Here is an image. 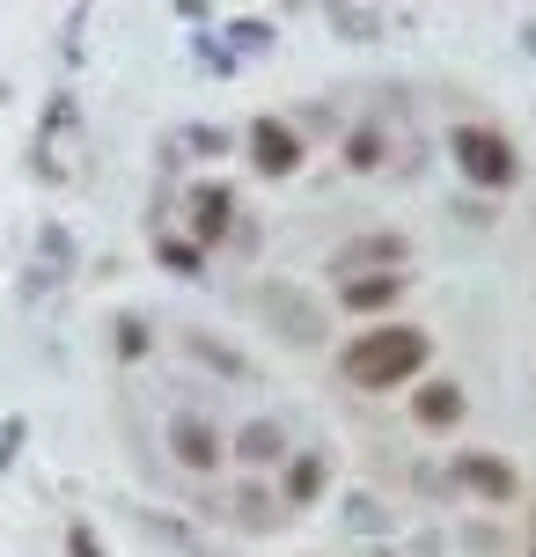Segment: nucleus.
<instances>
[{
    "label": "nucleus",
    "instance_id": "f257e3e1",
    "mask_svg": "<svg viewBox=\"0 0 536 557\" xmlns=\"http://www.w3.org/2000/svg\"><path fill=\"white\" fill-rule=\"evenodd\" d=\"M419 367H426V331H412V323H375L339 352V374L353 389H390V382H412Z\"/></svg>",
    "mask_w": 536,
    "mask_h": 557
},
{
    "label": "nucleus",
    "instance_id": "6e6552de",
    "mask_svg": "<svg viewBox=\"0 0 536 557\" xmlns=\"http://www.w3.org/2000/svg\"><path fill=\"white\" fill-rule=\"evenodd\" d=\"M324 484H331V462L302 447V455H287V506H316L324 499Z\"/></svg>",
    "mask_w": 536,
    "mask_h": 557
},
{
    "label": "nucleus",
    "instance_id": "423d86ee",
    "mask_svg": "<svg viewBox=\"0 0 536 557\" xmlns=\"http://www.w3.org/2000/svg\"><path fill=\"white\" fill-rule=\"evenodd\" d=\"M184 213H192V235H198V243H221L228 221H235V191H221V184H198V191L184 198Z\"/></svg>",
    "mask_w": 536,
    "mask_h": 557
},
{
    "label": "nucleus",
    "instance_id": "dca6fc26",
    "mask_svg": "<svg viewBox=\"0 0 536 557\" xmlns=\"http://www.w3.org/2000/svg\"><path fill=\"white\" fill-rule=\"evenodd\" d=\"M192 352H198V360H214V367H221V374H251V367L235 360V352H221L214 337H192Z\"/></svg>",
    "mask_w": 536,
    "mask_h": 557
},
{
    "label": "nucleus",
    "instance_id": "f03ea898",
    "mask_svg": "<svg viewBox=\"0 0 536 557\" xmlns=\"http://www.w3.org/2000/svg\"><path fill=\"white\" fill-rule=\"evenodd\" d=\"M449 154H455V169H463L471 184H485V191H508L514 176H522L514 139L492 133V125H455V133H449Z\"/></svg>",
    "mask_w": 536,
    "mask_h": 557
},
{
    "label": "nucleus",
    "instance_id": "2eb2a0df",
    "mask_svg": "<svg viewBox=\"0 0 536 557\" xmlns=\"http://www.w3.org/2000/svg\"><path fill=\"white\" fill-rule=\"evenodd\" d=\"M118 352H125V360H141V352H147V323H141V315H118Z\"/></svg>",
    "mask_w": 536,
    "mask_h": 557
},
{
    "label": "nucleus",
    "instance_id": "6ab92c4d",
    "mask_svg": "<svg viewBox=\"0 0 536 557\" xmlns=\"http://www.w3.org/2000/svg\"><path fill=\"white\" fill-rule=\"evenodd\" d=\"M66 550H74V557H103V550H96V535H88V529H74V535H66Z\"/></svg>",
    "mask_w": 536,
    "mask_h": 557
},
{
    "label": "nucleus",
    "instance_id": "9b49d317",
    "mask_svg": "<svg viewBox=\"0 0 536 557\" xmlns=\"http://www.w3.org/2000/svg\"><path fill=\"white\" fill-rule=\"evenodd\" d=\"M397 257H404V235H361V243H345V250H339V272L361 278L367 264H382V272H390Z\"/></svg>",
    "mask_w": 536,
    "mask_h": 557
},
{
    "label": "nucleus",
    "instance_id": "ddd939ff",
    "mask_svg": "<svg viewBox=\"0 0 536 557\" xmlns=\"http://www.w3.org/2000/svg\"><path fill=\"white\" fill-rule=\"evenodd\" d=\"M331 29L353 37V45H367V37H382V15H367V8H331Z\"/></svg>",
    "mask_w": 536,
    "mask_h": 557
},
{
    "label": "nucleus",
    "instance_id": "7ed1b4c3",
    "mask_svg": "<svg viewBox=\"0 0 536 557\" xmlns=\"http://www.w3.org/2000/svg\"><path fill=\"white\" fill-rule=\"evenodd\" d=\"M265 315L287 331V345H324V308L294 278H265Z\"/></svg>",
    "mask_w": 536,
    "mask_h": 557
},
{
    "label": "nucleus",
    "instance_id": "f8f14e48",
    "mask_svg": "<svg viewBox=\"0 0 536 557\" xmlns=\"http://www.w3.org/2000/svg\"><path fill=\"white\" fill-rule=\"evenodd\" d=\"M412 418H419V425H434V433H441V425H455V418H463V389H455V382H426V389L412 396Z\"/></svg>",
    "mask_w": 536,
    "mask_h": 557
},
{
    "label": "nucleus",
    "instance_id": "a211bd4d",
    "mask_svg": "<svg viewBox=\"0 0 536 557\" xmlns=\"http://www.w3.org/2000/svg\"><path fill=\"white\" fill-rule=\"evenodd\" d=\"M15 447H23V418H8V425H0V470L15 462Z\"/></svg>",
    "mask_w": 536,
    "mask_h": 557
},
{
    "label": "nucleus",
    "instance_id": "9d476101",
    "mask_svg": "<svg viewBox=\"0 0 536 557\" xmlns=\"http://www.w3.org/2000/svg\"><path fill=\"white\" fill-rule=\"evenodd\" d=\"M397 294H404V278H397V272H361V278H345L339 301H345V308H361V315H382Z\"/></svg>",
    "mask_w": 536,
    "mask_h": 557
},
{
    "label": "nucleus",
    "instance_id": "39448f33",
    "mask_svg": "<svg viewBox=\"0 0 536 557\" xmlns=\"http://www.w3.org/2000/svg\"><path fill=\"white\" fill-rule=\"evenodd\" d=\"M251 162L265 169V176H294V169H302V139H294V125L257 117L251 125Z\"/></svg>",
    "mask_w": 536,
    "mask_h": 557
},
{
    "label": "nucleus",
    "instance_id": "1a4fd4ad",
    "mask_svg": "<svg viewBox=\"0 0 536 557\" xmlns=\"http://www.w3.org/2000/svg\"><path fill=\"white\" fill-rule=\"evenodd\" d=\"M235 455H243L251 470H272V462H287V433L272 418H251V425L235 433Z\"/></svg>",
    "mask_w": 536,
    "mask_h": 557
},
{
    "label": "nucleus",
    "instance_id": "4468645a",
    "mask_svg": "<svg viewBox=\"0 0 536 557\" xmlns=\"http://www.w3.org/2000/svg\"><path fill=\"white\" fill-rule=\"evenodd\" d=\"M345 162H353V169H375V162H382V133H375V125H361V133L345 139Z\"/></svg>",
    "mask_w": 536,
    "mask_h": 557
},
{
    "label": "nucleus",
    "instance_id": "0eeeda50",
    "mask_svg": "<svg viewBox=\"0 0 536 557\" xmlns=\"http://www.w3.org/2000/svg\"><path fill=\"white\" fill-rule=\"evenodd\" d=\"M455 476H463L478 499H492V506H508V499H514V470L500 462V455H455Z\"/></svg>",
    "mask_w": 536,
    "mask_h": 557
},
{
    "label": "nucleus",
    "instance_id": "20e7f679",
    "mask_svg": "<svg viewBox=\"0 0 536 557\" xmlns=\"http://www.w3.org/2000/svg\"><path fill=\"white\" fill-rule=\"evenodd\" d=\"M170 455L184 462V470H221L228 441H221V433H214L198 411H176V418H170Z\"/></svg>",
    "mask_w": 536,
    "mask_h": 557
},
{
    "label": "nucleus",
    "instance_id": "f3484780",
    "mask_svg": "<svg viewBox=\"0 0 536 557\" xmlns=\"http://www.w3.org/2000/svg\"><path fill=\"white\" fill-rule=\"evenodd\" d=\"M155 250H162V264H170V272H198V250H192V243H155Z\"/></svg>",
    "mask_w": 536,
    "mask_h": 557
}]
</instances>
